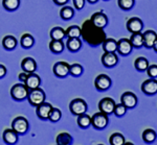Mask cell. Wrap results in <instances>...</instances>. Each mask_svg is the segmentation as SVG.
I'll use <instances>...</instances> for the list:
<instances>
[{"label":"cell","instance_id":"f546056e","mask_svg":"<svg viewBox=\"0 0 157 145\" xmlns=\"http://www.w3.org/2000/svg\"><path fill=\"white\" fill-rule=\"evenodd\" d=\"M134 67L135 69L139 71V72H144V71L147 70V68L149 67V62L146 58H137L134 62Z\"/></svg>","mask_w":157,"mask_h":145},{"label":"cell","instance_id":"ba28073f","mask_svg":"<svg viewBox=\"0 0 157 145\" xmlns=\"http://www.w3.org/2000/svg\"><path fill=\"white\" fill-rule=\"evenodd\" d=\"M94 87L98 91H107L111 87V78L107 74H100L94 80Z\"/></svg>","mask_w":157,"mask_h":145},{"label":"cell","instance_id":"603a6c76","mask_svg":"<svg viewBox=\"0 0 157 145\" xmlns=\"http://www.w3.org/2000/svg\"><path fill=\"white\" fill-rule=\"evenodd\" d=\"M103 49L105 50V52H115L116 47H117V41L114 39H105L102 43Z\"/></svg>","mask_w":157,"mask_h":145},{"label":"cell","instance_id":"ab89813d","mask_svg":"<svg viewBox=\"0 0 157 145\" xmlns=\"http://www.w3.org/2000/svg\"><path fill=\"white\" fill-rule=\"evenodd\" d=\"M146 71L148 72V75L150 76V78H156L157 77V66L156 65L149 66Z\"/></svg>","mask_w":157,"mask_h":145},{"label":"cell","instance_id":"7402d4cb","mask_svg":"<svg viewBox=\"0 0 157 145\" xmlns=\"http://www.w3.org/2000/svg\"><path fill=\"white\" fill-rule=\"evenodd\" d=\"M17 44H18L17 39L13 35H6L2 39V46L6 50H14L17 47Z\"/></svg>","mask_w":157,"mask_h":145},{"label":"cell","instance_id":"4316f807","mask_svg":"<svg viewBox=\"0 0 157 145\" xmlns=\"http://www.w3.org/2000/svg\"><path fill=\"white\" fill-rule=\"evenodd\" d=\"M64 43L62 40H52L49 43V49L54 53H61L64 50Z\"/></svg>","mask_w":157,"mask_h":145},{"label":"cell","instance_id":"6da1fadb","mask_svg":"<svg viewBox=\"0 0 157 145\" xmlns=\"http://www.w3.org/2000/svg\"><path fill=\"white\" fill-rule=\"evenodd\" d=\"M81 37H83V39L90 46L95 47L102 44L103 41L106 39V34L104 32L103 28L93 25L90 20H86L81 28Z\"/></svg>","mask_w":157,"mask_h":145},{"label":"cell","instance_id":"8d00e7d4","mask_svg":"<svg viewBox=\"0 0 157 145\" xmlns=\"http://www.w3.org/2000/svg\"><path fill=\"white\" fill-rule=\"evenodd\" d=\"M83 67L82 65L80 64H72L69 65V74H71L75 77H78V76L82 75L83 73Z\"/></svg>","mask_w":157,"mask_h":145},{"label":"cell","instance_id":"bcb514c9","mask_svg":"<svg viewBox=\"0 0 157 145\" xmlns=\"http://www.w3.org/2000/svg\"><path fill=\"white\" fill-rule=\"evenodd\" d=\"M104 1H109V0H104Z\"/></svg>","mask_w":157,"mask_h":145},{"label":"cell","instance_id":"b9f144b4","mask_svg":"<svg viewBox=\"0 0 157 145\" xmlns=\"http://www.w3.org/2000/svg\"><path fill=\"white\" fill-rule=\"evenodd\" d=\"M6 75V66L0 64V78L4 77Z\"/></svg>","mask_w":157,"mask_h":145},{"label":"cell","instance_id":"d590c367","mask_svg":"<svg viewBox=\"0 0 157 145\" xmlns=\"http://www.w3.org/2000/svg\"><path fill=\"white\" fill-rule=\"evenodd\" d=\"M61 117H62V113H61L60 109L52 108L49 112L48 119H47V120H49L52 122H58L61 119Z\"/></svg>","mask_w":157,"mask_h":145},{"label":"cell","instance_id":"e575fe53","mask_svg":"<svg viewBox=\"0 0 157 145\" xmlns=\"http://www.w3.org/2000/svg\"><path fill=\"white\" fill-rule=\"evenodd\" d=\"M66 37L68 38H80L81 37V28L78 25H72L68 27L67 30H65Z\"/></svg>","mask_w":157,"mask_h":145},{"label":"cell","instance_id":"2e32d148","mask_svg":"<svg viewBox=\"0 0 157 145\" xmlns=\"http://www.w3.org/2000/svg\"><path fill=\"white\" fill-rule=\"evenodd\" d=\"M126 26H127V29L129 32H132V34L133 32H141V30L144 28V23L139 18L133 17L128 20Z\"/></svg>","mask_w":157,"mask_h":145},{"label":"cell","instance_id":"7bdbcfd3","mask_svg":"<svg viewBox=\"0 0 157 145\" xmlns=\"http://www.w3.org/2000/svg\"><path fill=\"white\" fill-rule=\"evenodd\" d=\"M57 6H64L68 2V0H52Z\"/></svg>","mask_w":157,"mask_h":145},{"label":"cell","instance_id":"f35d334b","mask_svg":"<svg viewBox=\"0 0 157 145\" xmlns=\"http://www.w3.org/2000/svg\"><path fill=\"white\" fill-rule=\"evenodd\" d=\"M127 110H128V109L126 108V106H124L121 102L118 103V105H116V103H115L114 110H113V114H114L116 117H123V116L126 115Z\"/></svg>","mask_w":157,"mask_h":145},{"label":"cell","instance_id":"5bb4252c","mask_svg":"<svg viewBox=\"0 0 157 145\" xmlns=\"http://www.w3.org/2000/svg\"><path fill=\"white\" fill-rule=\"evenodd\" d=\"M141 91L146 95H155L157 93V80L156 78H150L145 80L141 85Z\"/></svg>","mask_w":157,"mask_h":145},{"label":"cell","instance_id":"9c48e42d","mask_svg":"<svg viewBox=\"0 0 157 145\" xmlns=\"http://www.w3.org/2000/svg\"><path fill=\"white\" fill-rule=\"evenodd\" d=\"M90 21H91V23L93 25H95L97 27L104 28V27H106L108 24V17L106 14H104L103 11H100L98 13H94V14L91 16Z\"/></svg>","mask_w":157,"mask_h":145},{"label":"cell","instance_id":"f6af8a7d","mask_svg":"<svg viewBox=\"0 0 157 145\" xmlns=\"http://www.w3.org/2000/svg\"><path fill=\"white\" fill-rule=\"evenodd\" d=\"M89 3H91V4H93V3H97V2H98V0H87Z\"/></svg>","mask_w":157,"mask_h":145},{"label":"cell","instance_id":"7c38bea8","mask_svg":"<svg viewBox=\"0 0 157 145\" xmlns=\"http://www.w3.org/2000/svg\"><path fill=\"white\" fill-rule=\"evenodd\" d=\"M121 101L127 109H134L137 106V97L133 92H125L121 97Z\"/></svg>","mask_w":157,"mask_h":145},{"label":"cell","instance_id":"74e56055","mask_svg":"<svg viewBox=\"0 0 157 145\" xmlns=\"http://www.w3.org/2000/svg\"><path fill=\"white\" fill-rule=\"evenodd\" d=\"M134 2L135 0H117L118 6L124 11H130L134 6Z\"/></svg>","mask_w":157,"mask_h":145},{"label":"cell","instance_id":"7a4b0ae2","mask_svg":"<svg viewBox=\"0 0 157 145\" xmlns=\"http://www.w3.org/2000/svg\"><path fill=\"white\" fill-rule=\"evenodd\" d=\"M27 100H29V105L33 106H39L40 103L44 102L45 98H46V95H45L44 91L42 89H40L39 87L36 89H32V90H29V93H27Z\"/></svg>","mask_w":157,"mask_h":145},{"label":"cell","instance_id":"f1b7e54d","mask_svg":"<svg viewBox=\"0 0 157 145\" xmlns=\"http://www.w3.org/2000/svg\"><path fill=\"white\" fill-rule=\"evenodd\" d=\"M130 42L133 47L135 48H141L144 46L143 42V34L141 32H133L130 38Z\"/></svg>","mask_w":157,"mask_h":145},{"label":"cell","instance_id":"cb8c5ba5","mask_svg":"<svg viewBox=\"0 0 157 145\" xmlns=\"http://www.w3.org/2000/svg\"><path fill=\"white\" fill-rule=\"evenodd\" d=\"M72 142H73L72 137L68 133H61L58 135L57 139H56L57 145H71Z\"/></svg>","mask_w":157,"mask_h":145},{"label":"cell","instance_id":"9a60e30c","mask_svg":"<svg viewBox=\"0 0 157 145\" xmlns=\"http://www.w3.org/2000/svg\"><path fill=\"white\" fill-rule=\"evenodd\" d=\"M102 64L106 68H113L117 65L118 58L115 54V52H105L102 55Z\"/></svg>","mask_w":157,"mask_h":145},{"label":"cell","instance_id":"30bf717a","mask_svg":"<svg viewBox=\"0 0 157 145\" xmlns=\"http://www.w3.org/2000/svg\"><path fill=\"white\" fill-rule=\"evenodd\" d=\"M52 71L57 77L65 78L69 74V64L66 62H58L54 65Z\"/></svg>","mask_w":157,"mask_h":145},{"label":"cell","instance_id":"5b68a950","mask_svg":"<svg viewBox=\"0 0 157 145\" xmlns=\"http://www.w3.org/2000/svg\"><path fill=\"white\" fill-rule=\"evenodd\" d=\"M29 89L25 87L24 84H16L11 89V96L16 101H22L27 97Z\"/></svg>","mask_w":157,"mask_h":145},{"label":"cell","instance_id":"277c9868","mask_svg":"<svg viewBox=\"0 0 157 145\" xmlns=\"http://www.w3.org/2000/svg\"><path fill=\"white\" fill-rule=\"evenodd\" d=\"M87 109H88L87 102L82 98H75L69 103V111L71 112V114L75 116L86 113Z\"/></svg>","mask_w":157,"mask_h":145},{"label":"cell","instance_id":"60d3db41","mask_svg":"<svg viewBox=\"0 0 157 145\" xmlns=\"http://www.w3.org/2000/svg\"><path fill=\"white\" fill-rule=\"evenodd\" d=\"M85 1L86 0H73V6H75V9H78V11L83 9V7L85 6Z\"/></svg>","mask_w":157,"mask_h":145},{"label":"cell","instance_id":"d6a6232c","mask_svg":"<svg viewBox=\"0 0 157 145\" xmlns=\"http://www.w3.org/2000/svg\"><path fill=\"white\" fill-rule=\"evenodd\" d=\"M157 134L154 129L148 128L146 131H144L143 133V140L146 142V143H153L154 141L156 140Z\"/></svg>","mask_w":157,"mask_h":145},{"label":"cell","instance_id":"3957f363","mask_svg":"<svg viewBox=\"0 0 157 145\" xmlns=\"http://www.w3.org/2000/svg\"><path fill=\"white\" fill-rule=\"evenodd\" d=\"M12 128L14 129L18 135H25L29 132V123L25 117L18 116L13 120L12 122Z\"/></svg>","mask_w":157,"mask_h":145},{"label":"cell","instance_id":"ac0fdd59","mask_svg":"<svg viewBox=\"0 0 157 145\" xmlns=\"http://www.w3.org/2000/svg\"><path fill=\"white\" fill-rule=\"evenodd\" d=\"M18 136L19 135L17 134L13 128H7L3 132L2 138H3V141L6 142V144L14 145L18 142Z\"/></svg>","mask_w":157,"mask_h":145},{"label":"cell","instance_id":"484cf974","mask_svg":"<svg viewBox=\"0 0 157 145\" xmlns=\"http://www.w3.org/2000/svg\"><path fill=\"white\" fill-rule=\"evenodd\" d=\"M2 6L7 12H15L19 9L20 0H2Z\"/></svg>","mask_w":157,"mask_h":145},{"label":"cell","instance_id":"1f68e13d","mask_svg":"<svg viewBox=\"0 0 157 145\" xmlns=\"http://www.w3.org/2000/svg\"><path fill=\"white\" fill-rule=\"evenodd\" d=\"M109 143L111 145H124V143H126V140L121 133H114L109 138Z\"/></svg>","mask_w":157,"mask_h":145},{"label":"cell","instance_id":"52a82bcc","mask_svg":"<svg viewBox=\"0 0 157 145\" xmlns=\"http://www.w3.org/2000/svg\"><path fill=\"white\" fill-rule=\"evenodd\" d=\"M115 106V101L110 97H105L101 99V101L98 102V110L102 113L106 114V115H111L113 114V110Z\"/></svg>","mask_w":157,"mask_h":145},{"label":"cell","instance_id":"836d02e7","mask_svg":"<svg viewBox=\"0 0 157 145\" xmlns=\"http://www.w3.org/2000/svg\"><path fill=\"white\" fill-rule=\"evenodd\" d=\"M75 16V9L71 6H64L60 11V17L63 20H69Z\"/></svg>","mask_w":157,"mask_h":145},{"label":"cell","instance_id":"d4e9b609","mask_svg":"<svg viewBox=\"0 0 157 145\" xmlns=\"http://www.w3.org/2000/svg\"><path fill=\"white\" fill-rule=\"evenodd\" d=\"M20 44H21V47H23L24 49H29V48H32L35 44L34 37L29 34H24L21 37Z\"/></svg>","mask_w":157,"mask_h":145},{"label":"cell","instance_id":"8fae6325","mask_svg":"<svg viewBox=\"0 0 157 145\" xmlns=\"http://www.w3.org/2000/svg\"><path fill=\"white\" fill-rule=\"evenodd\" d=\"M132 49H133V46L129 39L123 38V39H121L120 41H117L116 51H118V53H120L121 55L126 57V55L130 54V53L132 52Z\"/></svg>","mask_w":157,"mask_h":145},{"label":"cell","instance_id":"ffe728a7","mask_svg":"<svg viewBox=\"0 0 157 145\" xmlns=\"http://www.w3.org/2000/svg\"><path fill=\"white\" fill-rule=\"evenodd\" d=\"M156 41V32L154 30H147L143 34V42L146 48H152Z\"/></svg>","mask_w":157,"mask_h":145},{"label":"cell","instance_id":"83f0119b","mask_svg":"<svg viewBox=\"0 0 157 145\" xmlns=\"http://www.w3.org/2000/svg\"><path fill=\"white\" fill-rule=\"evenodd\" d=\"M78 124L81 128H88L91 125V117L85 113L78 115Z\"/></svg>","mask_w":157,"mask_h":145},{"label":"cell","instance_id":"44dd1931","mask_svg":"<svg viewBox=\"0 0 157 145\" xmlns=\"http://www.w3.org/2000/svg\"><path fill=\"white\" fill-rule=\"evenodd\" d=\"M82 40L80 38H68L67 42H66V46L67 49L70 52H77L81 49L82 47Z\"/></svg>","mask_w":157,"mask_h":145},{"label":"cell","instance_id":"ee69618b","mask_svg":"<svg viewBox=\"0 0 157 145\" xmlns=\"http://www.w3.org/2000/svg\"><path fill=\"white\" fill-rule=\"evenodd\" d=\"M26 76H27V73L26 72H23V73H20V74L18 75V78L20 80H21V83H24V80H25V78H26Z\"/></svg>","mask_w":157,"mask_h":145},{"label":"cell","instance_id":"8992f818","mask_svg":"<svg viewBox=\"0 0 157 145\" xmlns=\"http://www.w3.org/2000/svg\"><path fill=\"white\" fill-rule=\"evenodd\" d=\"M108 123H109L108 115L102 113V112L95 113L94 115L91 117V125H92L95 129L106 128L108 125Z\"/></svg>","mask_w":157,"mask_h":145},{"label":"cell","instance_id":"4fadbf2b","mask_svg":"<svg viewBox=\"0 0 157 145\" xmlns=\"http://www.w3.org/2000/svg\"><path fill=\"white\" fill-rule=\"evenodd\" d=\"M23 84L29 90L36 89L38 87H40V85H41V78H40V76L36 74L35 72L27 73V76H26V78H25Z\"/></svg>","mask_w":157,"mask_h":145},{"label":"cell","instance_id":"d6986e66","mask_svg":"<svg viewBox=\"0 0 157 145\" xmlns=\"http://www.w3.org/2000/svg\"><path fill=\"white\" fill-rule=\"evenodd\" d=\"M21 67L24 72L33 73L37 70V63L33 58H25L21 62Z\"/></svg>","mask_w":157,"mask_h":145},{"label":"cell","instance_id":"e0dca14e","mask_svg":"<svg viewBox=\"0 0 157 145\" xmlns=\"http://www.w3.org/2000/svg\"><path fill=\"white\" fill-rule=\"evenodd\" d=\"M37 110H36V114L37 116L39 117L41 120H47L48 119V115H49V112L52 109V106L50 105L48 102H42L40 103L39 106H36Z\"/></svg>","mask_w":157,"mask_h":145},{"label":"cell","instance_id":"4dcf8cb0","mask_svg":"<svg viewBox=\"0 0 157 145\" xmlns=\"http://www.w3.org/2000/svg\"><path fill=\"white\" fill-rule=\"evenodd\" d=\"M65 37H66V34H65V30L62 27L56 26L50 30V38H52V40H63Z\"/></svg>","mask_w":157,"mask_h":145}]
</instances>
